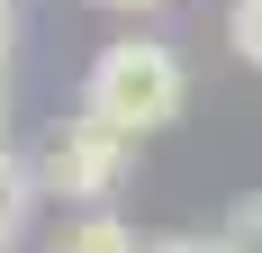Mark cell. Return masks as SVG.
I'll list each match as a JSON object with an SVG mask.
<instances>
[{"mask_svg": "<svg viewBox=\"0 0 262 253\" xmlns=\"http://www.w3.org/2000/svg\"><path fill=\"white\" fill-rule=\"evenodd\" d=\"M190 100V73L181 54L163 46V36H118V46L91 54V73H81V118L118 126V136H154V126H172Z\"/></svg>", "mask_w": 262, "mask_h": 253, "instance_id": "6da1fadb", "label": "cell"}, {"mask_svg": "<svg viewBox=\"0 0 262 253\" xmlns=\"http://www.w3.org/2000/svg\"><path fill=\"white\" fill-rule=\"evenodd\" d=\"M127 163H136V136H118V126H100V118H73V126L46 136L36 181H46L54 199H73V208H108V190L127 181Z\"/></svg>", "mask_w": 262, "mask_h": 253, "instance_id": "7a4b0ae2", "label": "cell"}, {"mask_svg": "<svg viewBox=\"0 0 262 253\" xmlns=\"http://www.w3.org/2000/svg\"><path fill=\"white\" fill-rule=\"evenodd\" d=\"M36 199H46V181H36V163L0 145V244H18V226L36 217Z\"/></svg>", "mask_w": 262, "mask_h": 253, "instance_id": "3957f363", "label": "cell"}, {"mask_svg": "<svg viewBox=\"0 0 262 253\" xmlns=\"http://www.w3.org/2000/svg\"><path fill=\"white\" fill-rule=\"evenodd\" d=\"M54 253H145V244H136V226H127V217H108V208H81L73 226H63V244H54Z\"/></svg>", "mask_w": 262, "mask_h": 253, "instance_id": "277c9868", "label": "cell"}, {"mask_svg": "<svg viewBox=\"0 0 262 253\" xmlns=\"http://www.w3.org/2000/svg\"><path fill=\"white\" fill-rule=\"evenodd\" d=\"M226 46L262 73V0H235V9H226Z\"/></svg>", "mask_w": 262, "mask_h": 253, "instance_id": "5b68a950", "label": "cell"}, {"mask_svg": "<svg viewBox=\"0 0 262 253\" xmlns=\"http://www.w3.org/2000/svg\"><path fill=\"white\" fill-rule=\"evenodd\" d=\"M226 244H235V253H262V190H253V199H235V217H226Z\"/></svg>", "mask_w": 262, "mask_h": 253, "instance_id": "8992f818", "label": "cell"}, {"mask_svg": "<svg viewBox=\"0 0 262 253\" xmlns=\"http://www.w3.org/2000/svg\"><path fill=\"white\" fill-rule=\"evenodd\" d=\"M145 253H235V244L217 226V235H145Z\"/></svg>", "mask_w": 262, "mask_h": 253, "instance_id": "52a82bcc", "label": "cell"}, {"mask_svg": "<svg viewBox=\"0 0 262 253\" xmlns=\"http://www.w3.org/2000/svg\"><path fill=\"white\" fill-rule=\"evenodd\" d=\"M100 9H118V18H154V9H172V0H100Z\"/></svg>", "mask_w": 262, "mask_h": 253, "instance_id": "ba28073f", "label": "cell"}, {"mask_svg": "<svg viewBox=\"0 0 262 253\" xmlns=\"http://www.w3.org/2000/svg\"><path fill=\"white\" fill-rule=\"evenodd\" d=\"M9 36H18V9L0 0V73H9Z\"/></svg>", "mask_w": 262, "mask_h": 253, "instance_id": "9c48e42d", "label": "cell"}, {"mask_svg": "<svg viewBox=\"0 0 262 253\" xmlns=\"http://www.w3.org/2000/svg\"><path fill=\"white\" fill-rule=\"evenodd\" d=\"M0 118H9V81H0Z\"/></svg>", "mask_w": 262, "mask_h": 253, "instance_id": "30bf717a", "label": "cell"}, {"mask_svg": "<svg viewBox=\"0 0 262 253\" xmlns=\"http://www.w3.org/2000/svg\"><path fill=\"white\" fill-rule=\"evenodd\" d=\"M226 9H235V0H226Z\"/></svg>", "mask_w": 262, "mask_h": 253, "instance_id": "8fae6325", "label": "cell"}, {"mask_svg": "<svg viewBox=\"0 0 262 253\" xmlns=\"http://www.w3.org/2000/svg\"><path fill=\"white\" fill-rule=\"evenodd\" d=\"M0 253H9V244H0Z\"/></svg>", "mask_w": 262, "mask_h": 253, "instance_id": "7c38bea8", "label": "cell"}]
</instances>
